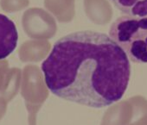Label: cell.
<instances>
[{
    "label": "cell",
    "instance_id": "cell-4",
    "mask_svg": "<svg viewBox=\"0 0 147 125\" xmlns=\"http://www.w3.org/2000/svg\"><path fill=\"white\" fill-rule=\"evenodd\" d=\"M134 118L133 104L121 102L112 106L105 113L100 125H129Z\"/></svg>",
    "mask_w": 147,
    "mask_h": 125
},
{
    "label": "cell",
    "instance_id": "cell-3",
    "mask_svg": "<svg viewBox=\"0 0 147 125\" xmlns=\"http://www.w3.org/2000/svg\"><path fill=\"white\" fill-rule=\"evenodd\" d=\"M18 33L12 20L0 14V60L10 56L17 47Z\"/></svg>",
    "mask_w": 147,
    "mask_h": 125
},
{
    "label": "cell",
    "instance_id": "cell-6",
    "mask_svg": "<svg viewBox=\"0 0 147 125\" xmlns=\"http://www.w3.org/2000/svg\"><path fill=\"white\" fill-rule=\"evenodd\" d=\"M129 125H147V115L136 119Z\"/></svg>",
    "mask_w": 147,
    "mask_h": 125
},
{
    "label": "cell",
    "instance_id": "cell-5",
    "mask_svg": "<svg viewBox=\"0 0 147 125\" xmlns=\"http://www.w3.org/2000/svg\"><path fill=\"white\" fill-rule=\"evenodd\" d=\"M113 5L125 15L147 17V0H111Z\"/></svg>",
    "mask_w": 147,
    "mask_h": 125
},
{
    "label": "cell",
    "instance_id": "cell-1",
    "mask_svg": "<svg viewBox=\"0 0 147 125\" xmlns=\"http://www.w3.org/2000/svg\"><path fill=\"white\" fill-rule=\"evenodd\" d=\"M48 89L64 100L92 108L119 101L131 64L125 52L105 33L77 31L60 38L42 64Z\"/></svg>",
    "mask_w": 147,
    "mask_h": 125
},
{
    "label": "cell",
    "instance_id": "cell-2",
    "mask_svg": "<svg viewBox=\"0 0 147 125\" xmlns=\"http://www.w3.org/2000/svg\"><path fill=\"white\" fill-rule=\"evenodd\" d=\"M109 35L134 63H147V17H119L112 23Z\"/></svg>",
    "mask_w": 147,
    "mask_h": 125
}]
</instances>
